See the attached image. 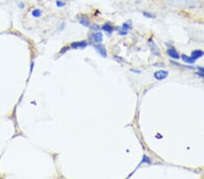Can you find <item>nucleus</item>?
<instances>
[{
    "label": "nucleus",
    "mask_w": 204,
    "mask_h": 179,
    "mask_svg": "<svg viewBox=\"0 0 204 179\" xmlns=\"http://www.w3.org/2000/svg\"><path fill=\"white\" fill-rule=\"evenodd\" d=\"M170 6L183 8H195L200 7V3L196 0H164Z\"/></svg>",
    "instance_id": "nucleus-1"
},
{
    "label": "nucleus",
    "mask_w": 204,
    "mask_h": 179,
    "mask_svg": "<svg viewBox=\"0 0 204 179\" xmlns=\"http://www.w3.org/2000/svg\"><path fill=\"white\" fill-rule=\"evenodd\" d=\"M95 49L96 50V52L102 57H104V58H106L107 57V51H106V49H105V47L102 44V43H96V44H95Z\"/></svg>",
    "instance_id": "nucleus-2"
},
{
    "label": "nucleus",
    "mask_w": 204,
    "mask_h": 179,
    "mask_svg": "<svg viewBox=\"0 0 204 179\" xmlns=\"http://www.w3.org/2000/svg\"><path fill=\"white\" fill-rule=\"evenodd\" d=\"M87 46H88V43L85 41V40L74 42L70 44V47H71L72 49H85Z\"/></svg>",
    "instance_id": "nucleus-3"
},
{
    "label": "nucleus",
    "mask_w": 204,
    "mask_h": 179,
    "mask_svg": "<svg viewBox=\"0 0 204 179\" xmlns=\"http://www.w3.org/2000/svg\"><path fill=\"white\" fill-rule=\"evenodd\" d=\"M149 46H150L151 52V53H152L153 55H155V56L161 55V52H160V50H159L158 46H157V44L154 43V41H153L152 39H150V40H149Z\"/></svg>",
    "instance_id": "nucleus-4"
},
{
    "label": "nucleus",
    "mask_w": 204,
    "mask_h": 179,
    "mask_svg": "<svg viewBox=\"0 0 204 179\" xmlns=\"http://www.w3.org/2000/svg\"><path fill=\"white\" fill-rule=\"evenodd\" d=\"M168 75H169V73L167 71H164V70H159V71L155 72L153 74L154 78L158 81H162V80L166 79L168 77Z\"/></svg>",
    "instance_id": "nucleus-5"
},
{
    "label": "nucleus",
    "mask_w": 204,
    "mask_h": 179,
    "mask_svg": "<svg viewBox=\"0 0 204 179\" xmlns=\"http://www.w3.org/2000/svg\"><path fill=\"white\" fill-rule=\"evenodd\" d=\"M93 42H95V43H101L103 42V39H104V36H103V34L100 33V32H95L93 34V35L91 36Z\"/></svg>",
    "instance_id": "nucleus-6"
},
{
    "label": "nucleus",
    "mask_w": 204,
    "mask_h": 179,
    "mask_svg": "<svg viewBox=\"0 0 204 179\" xmlns=\"http://www.w3.org/2000/svg\"><path fill=\"white\" fill-rule=\"evenodd\" d=\"M79 23L83 25V26H85V27H90V25H91V23H90V20H89V18L85 16V15H82L80 17H79Z\"/></svg>",
    "instance_id": "nucleus-7"
},
{
    "label": "nucleus",
    "mask_w": 204,
    "mask_h": 179,
    "mask_svg": "<svg viewBox=\"0 0 204 179\" xmlns=\"http://www.w3.org/2000/svg\"><path fill=\"white\" fill-rule=\"evenodd\" d=\"M167 54L172 58V59H175V60H178V59H180V54L178 53V52L174 49V48H169V49H167Z\"/></svg>",
    "instance_id": "nucleus-8"
},
{
    "label": "nucleus",
    "mask_w": 204,
    "mask_h": 179,
    "mask_svg": "<svg viewBox=\"0 0 204 179\" xmlns=\"http://www.w3.org/2000/svg\"><path fill=\"white\" fill-rule=\"evenodd\" d=\"M182 59L185 63H189V64H192L194 63L197 60L193 58L192 56H188L186 54H182Z\"/></svg>",
    "instance_id": "nucleus-9"
},
{
    "label": "nucleus",
    "mask_w": 204,
    "mask_h": 179,
    "mask_svg": "<svg viewBox=\"0 0 204 179\" xmlns=\"http://www.w3.org/2000/svg\"><path fill=\"white\" fill-rule=\"evenodd\" d=\"M102 29H103L104 32H106L108 34H111L114 32V26H113L110 23H105L104 25H103Z\"/></svg>",
    "instance_id": "nucleus-10"
},
{
    "label": "nucleus",
    "mask_w": 204,
    "mask_h": 179,
    "mask_svg": "<svg viewBox=\"0 0 204 179\" xmlns=\"http://www.w3.org/2000/svg\"><path fill=\"white\" fill-rule=\"evenodd\" d=\"M31 16L34 18H40L43 16V11L40 8H35L31 12Z\"/></svg>",
    "instance_id": "nucleus-11"
},
{
    "label": "nucleus",
    "mask_w": 204,
    "mask_h": 179,
    "mask_svg": "<svg viewBox=\"0 0 204 179\" xmlns=\"http://www.w3.org/2000/svg\"><path fill=\"white\" fill-rule=\"evenodd\" d=\"M203 55L204 52H202V51H201V50H194V51L192 52V55H191V56H192L196 60H198L199 58L202 57Z\"/></svg>",
    "instance_id": "nucleus-12"
},
{
    "label": "nucleus",
    "mask_w": 204,
    "mask_h": 179,
    "mask_svg": "<svg viewBox=\"0 0 204 179\" xmlns=\"http://www.w3.org/2000/svg\"><path fill=\"white\" fill-rule=\"evenodd\" d=\"M132 28V24L130 23V22H126V23H123V25H122V27H121V31H124V32H127L128 33V30Z\"/></svg>",
    "instance_id": "nucleus-13"
},
{
    "label": "nucleus",
    "mask_w": 204,
    "mask_h": 179,
    "mask_svg": "<svg viewBox=\"0 0 204 179\" xmlns=\"http://www.w3.org/2000/svg\"><path fill=\"white\" fill-rule=\"evenodd\" d=\"M151 161L150 158H149L148 156H145V155H144V156L142 157V159H141V163H140V165L138 167H140L141 165H142L143 163H145V164H151Z\"/></svg>",
    "instance_id": "nucleus-14"
},
{
    "label": "nucleus",
    "mask_w": 204,
    "mask_h": 179,
    "mask_svg": "<svg viewBox=\"0 0 204 179\" xmlns=\"http://www.w3.org/2000/svg\"><path fill=\"white\" fill-rule=\"evenodd\" d=\"M55 6L57 7H64L66 6V3H65L64 0H56L55 1Z\"/></svg>",
    "instance_id": "nucleus-15"
},
{
    "label": "nucleus",
    "mask_w": 204,
    "mask_h": 179,
    "mask_svg": "<svg viewBox=\"0 0 204 179\" xmlns=\"http://www.w3.org/2000/svg\"><path fill=\"white\" fill-rule=\"evenodd\" d=\"M143 16L147 18H155L156 16L150 12H143Z\"/></svg>",
    "instance_id": "nucleus-16"
},
{
    "label": "nucleus",
    "mask_w": 204,
    "mask_h": 179,
    "mask_svg": "<svg viewBox=\"0 0 204 179\" xmlns=\"http://www.w3.org/2000/svg\"><path fill=\"white\" fill-rule=\"evenodd\" d=\"M17 7H18L20 9H24V8L26 7V5H25L24 2H19V3L17 4Z\"/></svg>",
    "instance_id": "nucleus-17"
},
{
    "label": "nucleus",
    "mask_w": 204,
    "mask_h": 179,
    "mask_svg": "<svg viewBox=\"0 0 204 179\" xmlns=\"http://www.w3.org/2000/svg\"><path fill=\"white\" fill-rule=\"evenodd\" d=\"M65 23H62V24L60 25V27H59V30H60V31H62V30H63V29L65 28Z\"/></svg>",
    "instance_id": "nucleus-18"
},
{
    "label": "nucleus",
    "mask_w": 204,
    "mask_h": 179,
    "mask_svg": "<svg viewBox=\"0 0 204 179\" xmlns=\"http://www.w3.org/2000/svg\"><path fill=\"white\" fill-rule=\"evenodd\" d=\"M34 66H35V63H34V61H32V62H31V66H30V72H31V73L33 72Z\"/></svg>",
    "instance_id": "nucleus-19"
},
{
    "label": "nucleus",
    "mask_w": 204,
    "mask_h": 179,
    "mask_svg": "<svg viewBox=\"0 0 204 179\" xmlns=\"http://www.w3.org/2000/svg\"><path fill=\"white\" fill-rule=\"evenodd\" d=\"M199 70H200V73H202V74H204V67H199Z\"/></svg>",
    "instance_id": "nucleus-20"
}]
</instances>
